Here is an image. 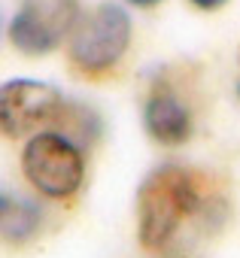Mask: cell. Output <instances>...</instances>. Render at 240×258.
<instances>
[{"instance_id":"cell-5","label":"cell","mask_w":240,"mask_h":258,"mask_svg":"<svg viewBox=\"0 0 240 258\" xmlns=\"http://www.w3.org/2000/svg\"><path fill=\"white\" fill-rule=\"evenodd\" d=\"M76 19V0H22L10 22V40L25 55H46L70 37Z\"/></svg>"},{"instance_id":"cell-8","label":"cell","mask_w":240,"mask_h":258,"mask_svg":"<svg viewBox=\"0 0 240 258\" xmlns=\"http://www.w3.org/2000/svg\"><path fill=\"white\" fill-rule=\"evenodd\" d=\"M52 127L85 149V146H91V143L97 140V134H100V118H97V112L88 109L85 103H67V100H64V106H61V112L55 115Z\"/></svg>"},{"instance_id":"cell-1","label":"cell","mask_w":240,"mask_h":258,"mask_svg":"<svg viewBox=\"0 0 240 258\" xmlns=\"http://www.w3.org/2000/svg\"><path fill=\"white\" fill-rule=\"evenodd\" d=\"M219 216V198L213 185L192 167L161 164L137 191V237L149 252H164L189 222H207Z\"/></svg>"},{"instance_id":"cell-9","label":"cell","mask_w":240,"mask_h":258,"mask_svg":"<svg viewBox=\"0 0 240 258\" xmlns=\"http://www.w3.org/2000/svg\"><path fill=\"white\" fill-rule=\"evenodd\" d=\"M189 4H195V7L204 10V13H213V10H222L228 0H189Z\"/></svg>"},{"instance_id":"cell-6","label":"cell","mask_w":240,"mask_h":258,"mask_svg":"<svg viewBox=\"0 0 240 258\" xmlns=\"http://www.w3.org/2000/svg\"><path fill=\"white\" fill-rule=\"evenodd\" d=\"M143 124L155 143L183 146L192 137V112L189 106L167 88H155L143 103Z\"/></svg>"},{"instance_id":"cell-2","label":"cell","mask_w":240,"mask_h":258,"mask_svg":"<svg viewBox=\"0 0 240 258\" xmlns=\"http://www.w3.org/2000/svg\"><path fill=\"white\" fill-rule=\"evenodd\" d=\"M22 173L43 198L67 201L85 182V152L61 131H37L25 143Z\"/></svg>"},{"instance_id":"cell-4","label":"cell","mask_w":240,"mask_h":258,"mask_svg":"<svg viewBox=\"0 0 240 258\" xmlns=\"http://www.w3.org/2000/svg\"><path fill=\"white\" fill-rule=\"evenodd\" d=\"M64 106V94L40 79H10L0 85V134L31 137L52 127Z\"/></svg>"},{"instance_id":"cell-7","label":"cell","mask_w":240,"mask_h":258,"mask_svg":"<svg viewBox=\"0 0 240 258\" xmlns=\"http://www.w3.org/2000/svg\"><path fill=\"white\" fill-rule=\"evenodd\" d=\"M40 231H43V210L28 198L0 188V243L25 246Z\"/></svg>"},{"instance_id":"cell-11","label":"cell","mask_w":240,"mask_h":258,"mask_svg":"<svg viewBox=\"0 0 240 258\" xmlns=\"http://www.w3.org/2000/svg\"><path fill=\"white\" fill-rule=\"evenodd\" d=\"M237 97H240V85H237Z\"/></svg>"},{"instance_id":"cell-3","label":"cell","mask_w":240,"mask_h":258,"mask_svg":"<svg viewBox=\"0 0 240 258\" xmlns=\"http://www.w3.org/2000/svg\"><path fill=\"white\" fill-rule=\"evenodd\" d=\"M131 46V16L118 4H100L70 31V61L85 76H103Z\"/></svg>"},{"instance_id":"cell-10","label":"cell","mask_w":240,"mask_h":258,"mask_svg":"<svg viewBox=\"0 0 240 258\" xmlns=\"http://www.w3.org/2000/svg\"><path fill=\"white\" fill-rule=\"evenodd\" d=\"M128 4H134V7H140V10H149V7L161 4V0H128Z\"/></svg>"}]
</instances>
